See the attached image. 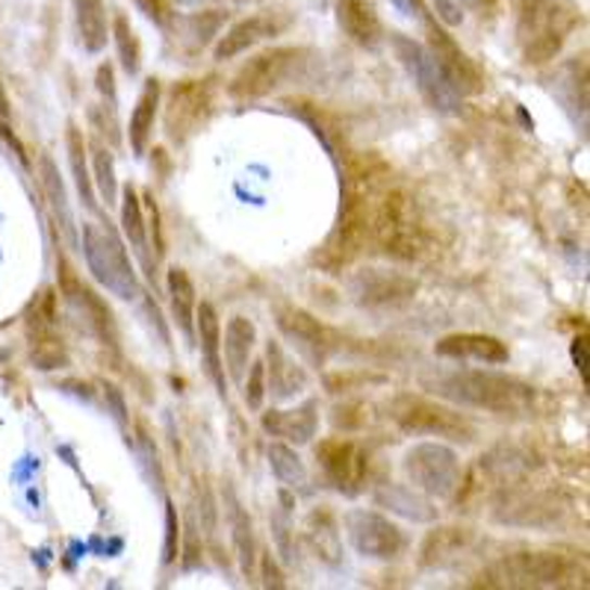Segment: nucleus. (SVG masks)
I'll return each instance as SVG.
<instances>
[{"label": "nucleus", "instance_id": "ea45409f", "mask_svg": "<svg viewBox=\"0 0 590 590\" xmlns=\"http://www.w3.org/2000/svg\"><path fill=\"white\" fill-rule=\"evenodd\" d=\"M243 399L252 411H260L266 399V363L264 360H254L248 381L243 384Z\"/></svg>", "mask_w": 590, "mask_h": 590}, {"label": "nucleus", "instance_id": "8fccbe9b", "mask_svg": "<svg viewBox=\"0 0 590 590\" xmlns=\"http://www.w3.org/2000/svg\"><path fill=\"white\" fill-rule=\"evenodd\" d=\"M233 3H248V0H233Z\"/></svg>", "mask_w": 590, "mask_h": 590}, {"label": "nucleus", "instance_id": "5701e85b", "mask_svg": "<svg viewBox=\"0 0 590 590\" xmlns=\"http://www.w3.org/2000/svg\"><path fill=\"white\" fill-rule=\"evenodd\" d=\"M195 334H198L207 375L216 384V390L221 393V399H228V379H225V360H221V322L210 302L195 305Z\"/></svg>", "mask_w": 590, "mask_h": 590}, {"label": "nucleus", "instance_id": "0eeeda50", "mask_svg": "<svg viewBox=\"0 0 590 590\" xmlns=\"http://www.w3.org/2000/svg\"><path fill=\"white\" fill-rule=\"evenodd\" d=\"M390 420L408 434L442 437V440L470 442L475 437V425L466 413L454 411L442 401H434L420 393H401L390 401Z\"/></svg>", "mask_w": 590, "mask_h": 590}, {"label": "nucleus", "instance_id": "ddd939ff", "mask_svg": "<svg viewBox=\"0 0 590 590\" xmlns=\"http://www.w3.org/2000/svg\"><path fill=\"white\" fill-rule=\"evenodd\" d=\"M56 269H60V295H63L65 302L84 317L86 331L98 337L104 346H116L118 343V325L116 317H113V310L106 305L104 298L92 290V286L86 284L80 274L74 272V266L65 260L63 254L56 257Z\"/></svg>", "mask_w": 590, "mask_h": 590}, {"label": "nucleus", "instance_id": "58836bf2", "mask_svg": "<svg viewBox=\"0 0 590 590\" xmlns=\"http://www.w3.org/2000/svg\"><path fill=\"white\" fill-rule=\"evenodd\" d=\"M233 540H236V552H240V561H243L245 576L254 573V526L248 514L243 508L233 505Z\"/></svg>", "mask_w": 590, "mask_h": 590}, {"label": "nucleus", "instance_id": "393cba45", "mask_svg": "<svg viewBox=\"0 0 590 590\" xmlns=\"http://www.w3.org/2000/svg\"><path fill=\"white\" fill-rule=\"evenodd\" d=\"M434 351L440 358L452 360H482V363H508L511 351L502 339L490 337V334H449L442 337Z\"/></svg>", "mask_w": 590, "mask_h": 590}, {"label": "nucleus", "instance_id": "473e14b6", "mask_svg": "<svg viewBox=\"0 0 590 590\" xmlns=\"http://www.w3.org/2000/svg\"><path fill=\"white\" fill-rule=\"evenodd\" d=\"M305 540L310 543V549L317 552V559L328 561V564H337L339 561V535L337 523L331 511H313V514L305 520Z\"/></svg>", "mask_w": 590, "mask_h": 590}, {"label": "nucleus", "instance_id": "f03ea898", "mask_svg": "<svg viewBox=\"0 0 590 590\" xmlns=\"http://www.w3.org/2000/svg\"><path fill=\"white\" fill-rule=\"evenodd\" d=\"M432 393L442 399L490 413H526L535 401V387L523 381L508 379L499 372L485 369H461V372H442L434 381H422Z\"/></svg>", "mask_w": 590, "mask_h": 590}, {"label": "nucleus", "instance_id": "f704fd0d", "mask_svg": "<svg viewBox=\"0 0 590 590\" xmlns=\"http://www.w3.org/2000/svg\"><path fill=\"white\" fill-rule=\"evenodd\" d=\"M121 233L125 240L133 245V252L151 264L148 257V225H145V207L139 201V192L133 187H125V195H121Z\"/></svg>", "mask_w": 590, "mask_h": 590}, {"label": "nucleus", "instance_id": "b1692460", "mask_svg": "<svg viewBox=\"0 0 590 590\" xmlns=\"http://www.w3.org/2000/svg\"><path fill=\"white\" fill-rule=\"evenodd\" d=\"M266 393H272L274 401L293 399L307 387V372L286 355L281 343L269 339L266 346Z\"/></svg>", "mask_w": 590, "mask_h": 590}, {"label": "nucleus", "instance_id": "f3484780", "mask_svg": "<svg viewBox=\"0 0 590 590\" xmlns=\"http://www.w3.org/2000/svg\"><path fill=\"white\" fill-rule=\"evenodd\" d=\"M317 461L339 493H358L367 475V454L360 452L358 442L346 437H325L317 446Z\"/></svg>", "mask_w": 590, "mask_h": 590}, {"label": "nucleus", "instance_id": "4c0bfd02", "mask_svg": "<svg viewBox=\"0 0 590 590\" xmlns=\"http://www.w3.org/2000/svg\"><path fill=\"white\" fill-rule=\"evenodd\" d=\"M269 466H272L274 478H278L284 487L307 485L305 464H302V458L295 454L293 446H286V442H272V446H269Z\"/></svg>", "mask_w": 590, "mask_h": 590}, {"label": "nucleus", "instance_id": "a878e982", "mask_svg": "<svg viewBox=\"0 0 590 590\" xmlns=\"http://www.w3.org/2000/svg\"><path fill=\"white\" fill-rule=\"evenodd\" d=\"M95 89L101 95V104L89 110L92 127L98 137L110 139V145H121V133H118V92H116V72L113 65L101 63L95 72Z\"/></svg>", "mask_w": 590, "mask_h": 590}, {"label": "nucleus", "instance_id": "09e8293b", "mask_svg": "<svg viewBox=\"0 0 590 590\" xmlns=\"http://www.w3.org/2000/svg\"><path fill=\"white\" fill-rule=\"evenodd\" d=\"M458 3H475V0H458Z\"/></svg>", "mask_w": 590, "mask_h": 590}, {"label": "nucleus", "instance_id": "2eb2a0df", "mask_svg": "<svg viewBox=\"0 0 590 590\" xmlns=\"http://www.w3.org/2000/svg\"><path fill=\"white\" fill-rule=\"evenodd\" d=\"M24 328L33 346V363L39 369H63L68 363L65 346L56 334V293L42 290L27 307Z\"/></svg>", "mask_w": 590, "mask_h": 590}, {"label": "nucleus", "instance_id": "2f4dec72", "mask_svg": "<svg viewBox=\"0 0 590 590\" xmlns=\"http://www.w3.org/2000/svg\"><path fill=\"white\" fill-rule=\"evenodd\" d=\"M65 142H68V163H72L74 183H77V192L80 198L92 213H98V192L95 180H92V171H89V148H86V137L80 127L68 125V133H65Z\"/></svg>", "mask_w": 590, "mask_h": 590}, {"label": "nucleus", "instance_id": "c756f323", "mask_svg": "<svg viewBox=\"0 0 590 590\" xmlns=\"http://www.w3.org/2000/svg\"><path fill=\"white\" fill-rule=\"evenodd\" d=\"M72 7L84 51H104L106 42H110V18H106L104 0H72Z\"/></svg>", "mask_w": 590, "mask_h": 590}, {"label": "nucleus", "instance_id": "412c9836", "mask_svg": "<svg viewBox=\"0 0 590 590\" xmlns=\"http://www.w3.org/2000/svg\"><path fill=\"white\" fill-rule=\"evenodd\" d=\"M337 22L348 39L367 51L384 42V24L372 0H337Z\"/></svg>", "mask_w": 590, "mask_h": 590}, {"label": "nucleus", "instance_id": "9d476101", "mask_svg": "<svg viewBox=\"0 0 590 590\" xmlns=\"http://www.w3.org/2000/svg\"><path fill=\"white\" fill-rule=\"evenodd\" d=\"M390 42L396 56H399V63L408 68V74L413 77L420 95L428 101V106H434L437 113H458L461 95L449 84V77L442 74V68L434 60V53L428 51V44L413 42L411 36H405V33H393Z\"/></svg>", "mask_w": 590, "mask_h": 590}, {"label": "nucleus", "instance_id": "dca6fc26", "mask_svg": "<svg viewBox=\"0 0 590 590\" xmlns=\"http://www.w3.org/2000/svg\"><path fill=\"white\" fill-rule=\"evenodd\" d=\"M274 325L281 328V334L286 339H293L295 346L302 348L307 358L317 360V363H322L337 348V334L325 322H319L313 313H307L305 307L278 302L274 305Z\"/></svg>", "mask_w": 590, "mask_h": 590}, {"label": "nucleus", "instance_id": "f8f14e48", "mask_svg": "<svg viewBox=\"0 0 590 590\" xmlns=\"http://www.w3.org/2000/svg\"><path fill=\"white\" fill-rule=\"evenodd\" d=\"M343 526H346L348 543L355 547V552H360L363 559L375 561H393L399 559L405 552V531H401L390 516L379 514V511H367V508H358V511H348L343 516Z\"/></svg>", "mask_w": 590, "mask_h": 590}, {"label": "nucleus", "instance_id": "72a5a7b5", "mask_svg": "<svg viewBox=\"0 0 590 590\" xmlns=\"http://www.w3.org/2000/svg\"><path fill=\"white\" fill-rule=\"evenodd\" d=\"M39 166H42V190L44 195H48V201H51L53 216L60 219V228H63L65 240L74 245L77 243V231H74L72 204H68V192H65L63 178H60V171H56V166H53V159L48 157V154H44Z\"/></svg>", "mask_w": 590, "mask_h": 590}, {"label": "nucleus", "instance_id": "cd10ccee", "mask_svg": "<svg viewBox=\"0 0 590 590\" xmlns=\"http://www.w3.org/2000/svg\"><path fill=\"white\" fill-rule=\"evenodd\" d=\"M225 363H228V372H231L233 381H243L245 367L254 355V346H257V328H254L252 319L245 317H231L228 319V328H225Z\"/></svg>", "mask_w": 590, "mask_h": 590}, {"label": "nucleus", "instance_id": "4be33fe9", "mask_svg": "<svg viewBox=\"0 0 590 590\" xmlns=\"http://www.w3.org/2000/svg\"><path fill=\"white\" fill-rule=\"evenodd\" d=\"M264 428L278 440L295 442V446H305L317 437L319 428V405L313 399L295 405L290 411H266L264 413Z\"/></svg>", "mask_w": 590, "mask_h": 590}, {"label": "nucleus", "instance_id": "a18cd8bd", "mask_svg": "<svg viewBox=\"0 0 590 590\" xmlns=\"http://www.w3.org/2000/svg\"><path fill=\"white\" fill-rule=\"evenodd\" d=\"M393 7H396V10L399 12H405V15H416V7H420V0H390Z\"/></svg>", "mask_w": 590, "mask_h": 590}, {"label": "nucleus", "instance_id": "a211bd4d", "mask_svg": "<svg viewBox=\"0 0 590 590\" xmlns=\"http://www.w3.org/2000/svg\"><path fill=\"white\" fill-rule=\"evenodd\" d=\"M286 24L290 18L281 15V12H254V15H245L240 22H233L228 30L221 33L219 42L213 48V56L216 60H233V56H240V53L252 51L266 39H272L278 33L286 30Z\"/></svg>", "mask_w": 590, "mask_h": 590}, {"label": "nucleus", "instance_id": "7ed1b4c3", "mask_svg": "<svg viewBox=\"0 0 590 590\" xmlns=\"http://www.w3.org/2000/svg\"><path fill=\"white\" fill-rule=\"evenodd\" d=\"M579 22L567 0H516V39L528 65H547L567 44Z\"/></svg>", "mask_w": 590, "mask_h": 590}, {"label": "nucleus", "instance_id": "c9c22d12", "mask_svg": "<svg viewBox=\"0 0 590 590\" xmlns=\"http://www.w3.org/2000/svg\"><path fill=\"white\" fill-rule=\"evenodd\" d=\"M89 157H92V175H95L98 195L104 198L106 207H116L118 204V180H116V157L113 151L104 145V139H95L89 145Z\"/></svg>", "mask_w": 590, "mask_h": 590}, {"label": "nucleus", "instance_id": "c03bdc74", "mask_svg": "<svg viewBox=\"0 0 590 590\" xmlns=\"http://www.w3.org/2000/svg\"><path fill=\"white\" fill-rule=\"evenodd\" d=\"M0 137L7 139V142H10V148H12V151H15V157L22 159L24 166H27V154H24V145H22V142H18V137H15V133H12L10 127L3 125V121H0Z\"/></svg>", "mask_w": 590, "mask_h": 590}, {"label": "nucleus", "instance_id": "49530a36", "mask_svg": "<svg viewBox=\"0 0 590 590\" xmlns=\"http://www.w3.org/2000/svg\"><path fill=\"white\" fill-rule=\"evenodd\" d=\"M12 113L10 106V98H7V92H3V86H0V118H7Z\"/></svg>", "mask_w": 590, "mask_h": 590}, {"label": "nucleus", "instance_id": "6ab92c4d", "mask_svg": "<svg viewBox=\"0 0 590 590\" xmlns=\"http://www.w3.org/2000/svg\"><path fill=\"white\" fill-rule=\"evenodd\" d=\"M351 293L367 307H401L416 295V281L399 272L367 269V272L355 274Z\"/></svg>", "mask_w": 590, "mask_h": 590}, {"label": "nucleus", "instance_id": "1a4fd4ad", "mask_svg": "<svg viewBox=\"0 0 590 590\" xmlns=\"http://www.w3.org/2000/svg\"><path fill=\"white\" fill-rule=\"evenodd\" d=\"M305 48H269V51L254 53L231 77L228 95L236 101H257V98L272 95L298 65H305Z\"/></svg>", "mask_w": 590, "mask_h": 590}, {"label": "nucleus", "instance_id": "c85d7f7f", "mask_svg": "<svg viewBox=\"0 0 590 590\" xmlns=\"http://www.w3.org/2000/svg\"><path fill=\"white\" fill-rule=\"evenodd\" d=\"M470 543V531L458 526H437L432 528L420 547V564L422 567H442L454 561Z\"/></svg>", "mask_w": 590, "mask_h": 590}, {"label": "nucleus", "instance_id": "79ce46f5", "mask_svg": "<svg viewBox=\"0 0 590 590\" xmlns=\"http://www.w3.org/2000/svg\"><path fill=\"white\" fill-rule=\"evenodd\" d=\"M148 210V236L154 240V252H157V257H163L166 254V236H163V225H159V207L157 201H154V195H145V204H142Z\"/></svg>", "mask_w": 590, "mask_h": 590}, {"label": "nucleus", "instance_id": "6e6552de", "mask_svg": "<svg viewBox=\"0 0 590 590\" xmlns=\"http://www.w3.org/2000/svg\"><path fill=\"white\" fill-rule=\"evenodd\" d=\"M405 475L413 490L434 496V499H452L461 490V458L454 449L442 442H416L405 452Z\"/></svg>", "mask_w": 590, "mask_h": 590}, {"label": "nucleus", "instance_id": "aec40b11", "mask_svg": "<svg viewBox=\"0 0 590 590\" xmlns=\"http://www.w3.org/2000/svg\"><path fill=\"white\" fill-rule=\"evenodd\" d=\"M228 22V12L225 10H204L190 12V15H178L171 22V36L178 42V51L183 56H198L210 48V42L221 33Z\"/></svg>", "mask_w": 590, "mask_h": 590}, {"label": "nucleus", "instance_id": "9b49d317", "mask_svg": "<svg viewBox=\"0 0 590 590\" xmlns=\"http://www.w3.org/2000/svg\"><path fill=\"white\" fill-rule=\"evenodd\" d=\"M505 585L514 588H576L585 585L581 573L567 555L559 552H516L502 564Z\"/></svg>", "mask_w": 590, "mask_h": 590}, {"label": "nucleus", "instance_id": "de8ad7c7", "mask_svg": "<svg viewBox=\"0 0 590 590\" xmlns=\"http://www.w3.org/2000/svg\"><path fill=\"white\" fill-rule=\"evenodd\" d=\"M3 358H7V351H3V348H0V360H3Z\"/></svg>", "mask_w": 590, "mask_h": 590}, {"label": "nucleus", "instance_id": "7c9ffc66", "mask_svg": "<svg viewBox=\"0 0 590 590\" xmlns=\"http://www.w3.org/2000/svg\"><path fill=\"white\" fill-rule=\"evenodd\" d=\"M169 305H171V317H175V325L183 331V337L195 339V284L192 278L180 266H171L169 269Z\"/></svg>", "mask_w": 590, "mask_h": 590}, {"label": "nucleus", "instance_id": "37998d69", "mask_svg": "<svg viewBox=\"0 0 590 590\" xmlns=\"http://www.w3.org/2000/svg\"><path fill=\"white\" fill-rule=\"evenodd\" d=\"M133 3L142 10V15H145L148 22H154L157 27H169L171 12L169 7H166V0H133Z\"/></svg>", "mask_w": 590, "mask_h": 590}, {"label": "nucleus", "instance_id": "4468645a", "mask_svg": "<svg viewBox=\"0 0 590 590\" xmlns=\"http://www.w3.org/2000/svg\"><path fill=\"white\" fill-rule=\"evenodd\" d=\"M425 33H428V51L434 53V60L442 68V74L449 77V84L458 89V95H478L485 92V72L478 68L473 56L454 42V36L446 33L434 15H425Z\"/></svg>", "mask_w": 590, "mask_h": 590}, {"label": "nucleus", "instance_id": "bb28decb", "mask_svg": "<svg viewBox=\"0 0 590 590\" xmlns=\"http://www.w3.org/2000/svg\"><path fill=\"white\" fill-rule=\"evenodd\" d=\"M159 101H163V86L157 77H151L139 92V101L133 106V116H130V127H127V137H130V148L137 157H145L151 137H154V121H157Z\"/></svg>", "mask_w": 590, "mask_h": 590}, {"label": "nucleus", "instance_id": "423d86ee", "mask_svg": "<svg viewBox=\"0 0 590 590\" xmlns=\"http://www.w3.org/2000/svg\"><path fill=\"white\" fill-rule=\"evenodd\" d=\"M219 101V84L213 77L204 80H178L171 86L163 104V130L171 145H187L192 137H198L204 127L216 116Z\"/></svg>", "mask_w": 590, "mask_h": 590}, {"label": "nucleus", "instance_id": "20e7f679", "mask_svg": "<svg viewBox=\"0 0 590 590\" xmlns=\"http://www.w3.org/2000/svg\"><path fill=\"white\" fill-rule=\"evenodd\" d=\"M84 254L89 272L95 274V281L106 286L110 293L118 295L121 302H133L142 295L139 274L130 264L121 236H118L110 221H86L84 225Z\"/></svg>", "mask_w": 590, "mask_h": 590}, {"label": "nucleus", "instance_id": "a19ab883", "mask_svg": "<svg viewBox=\"0 0 590 590\" xmlns=\"http://www.w3.org/2000/svg\"><path fill=\"white\" fill-rule=\"evenodd\" d=\"M180 540H183V535H180V516H178V508H175V502H166V543H163V561L166 564H175L180 555Z\"/></svg>", "mask_w": 590, "mask_h": 590}, {"label": "nucleus", "instance_id": "e433bc0d", "mask_svg": "<svg viewBox=\"0 0 590 590\" xmlns=\"http://www.w3.org/2000/svg\"><path fill=\"white\" fill-rule=\"evenodd\" d=\"M110 36H113V42H116L118 63L125 68V74L137 77L139 68H142V42H139L133 24L127 22V15L118 12L116 18H113V27H110Z\"/></svg>", "mask_w": 590, "mask_h": 590}, {"label": "nucleus", "instance_id": "f257e3e1", "mask_svg": "<svg viewBox=\"0 0 590 590\" xmlns=\"http://www.w3.org/2000/svg\"><path fill=\"white\" fill-rule=\"evenodd\" d=\"M390 187V169L375 154H355L343 166V195L339 216L328 240L317 252V266L328 274H337L360 260L372 243V216L381 192Z\"/></svg>", "mask_w": 590, "mask_h": 590}, {"label": "nucleus", "instance_id": "39448f33", "mask_svg": "<svg viewBox=\"0 0 590 590\" xmlns=\"http://www.w3.org/2000/svg\"><path fill=\"white\" fill-rule=\"evenodd\" d=\"M372 245L393 260H413L422 252V221L405 190L381 192L372 216Z\"/></svg>", "mask_w": 590, "mask_h": 590}]
</instances>
